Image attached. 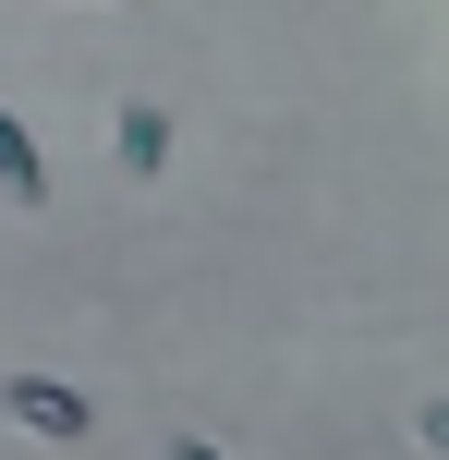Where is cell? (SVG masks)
Returning <instances> with one entry per match:
<instances>
[{
	"instance_id": "obj_1",
	"label": "cell",
	"mask_w": 449,
	"mask_h": 460,
	"mask_svg": "<svg viewBox=\"0 0 449 460\" xmlns=\"http://www.w3.org/2000/svg\"><path fill=\"white\" fill-rule=\"evenodd\" d=\"M0 412H13L24 437H61V448L97 424V412H85V388H61V376H13V388H0Z\"/></svg>"
},
{
	"instance_id": "obj_6",
	"label": "cell",
	"mask_w": 449,
	"mask_h": 460,
	"mask_svg": "<svg viewBox=\"0 0 449 460\" xmlns=\"http://www.w3.org/2000/svg\"><path fill=\"white\" fill-rule=\"evenodd\" d=\"M97 13H134V0H97Z\"/></svg>"
},
{
	"instance_id": "obj_2",
	"label": "cell",
	"mask_w": 449,
	"mask_h": 460,
	"mask_svg": "<svg viewBox=\"0 0 449 460\" xmlns=\"http://www.w3.org/2000/svg\"><path fill=\"white\" fill-rule=\"evenodd\" d=\"M110 158L134 170V182H158V170H170V121L146 110V97H121V121H110Z\"/></svg>"
},
{
	"instance_id": "obj_5",
	"label": "cell",
	"mask_w": 449,
	"mask_h": 460,
	"mask_svg": "<svg viewBox=\"0 0 449 460\" xmlns=\"http://www.w3.org/2000/svg\"><path fill=\"white\" fill-rule=\"evenodd\" d=\"M170 460H231V448H219V437H170Z\"/></svg>"
},
{
	"instance_id": "obj_3",
	"label": "cell",
	"mask_w": 449,
	"mask_h": 460,
	"mask_svg": "<svg viewBox=\"0 0 449 460\" xmlns=\"http://www.w3.org/2000/svg\"><path fill=\"white\" fill-rule=\"evenodd\" d=\"M0 207H49V158H37V134L13 110H0Z\"/></svg>"
},
{
	"instance_id": "obj_4",
	"label": "cell",
	"mask_w": 449,
	"mask_h": 460,
	"mask_svg": "<svg viewBox=\"0 0 449 460\" xmlns=\"http://www.w3.org/2000/svg\"><path fill=\"white\" fill-rule=\"evenodd\" d=\"M413 437H426V448L449 460V400H426V412H413Z\"/></svg>"
}]
</instances>
